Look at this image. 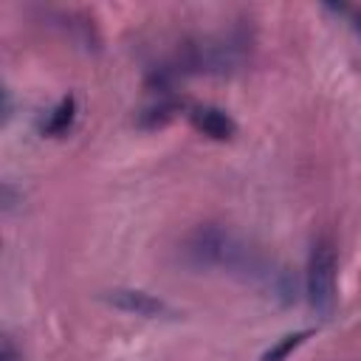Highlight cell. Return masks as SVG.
<instances>
[{
    "mask_svg": "<svg viewBox=\"0 0 361 361\" xmlns=\"http://www.w3.org/2000/svg\"><path fill=\"white\" fill-rule=\"evenodd\" d=\"M180 254L195 268H217V271H228V274H243L245 279L248 276L265 279L276 290H288V276L285 274L274 276L271 265L248 243H243L234 231H228L223 226H214V223L197 226L183 240Z\"/></svg>",
    "mask_w": 361,
    "mask_h": 361,
    "instance_id": "1",
    "label": "cell"
},
{
    "mask_svg": "<svg viewBox=\"0 0 361 361\" xmlns=\"http://www.w3.org/2000/svg\"><path fill=\"white\" fill-rule=\"evenodd\" d=\"M336 268L338 262L333 243L327 237H319L307 259V302L322 319L336 310Z\"/></svg>",
    "mask_w": 361,
    "mask_h": 361,
    "instance_id": "2",
    "label": "cell"
},
{
    "mask_svg": "<svg viewBox=\"0 0 361 361\" xmlns=\"http://www.w3.org/2000/svg\"><path fill=\"white\" fill-rule=\"evenodd\" d=\"M104 302L113 305L116 310H124V313H133V316H144V319H166V316H175V310L147 293V290H138V288H113L104 293Z\"/></svg>",
    "mask_w": 361,
    "mask_h": 361,
    "instance_id": "3",
    "label": "cell"
},
{
    "mask_svg": "<svg viewBox=\"0 0 361 361\" xmlns=\"http://www.w3.org/2000/svg\"><path fill=\"white\" fill-rule=\"evenodd\" d=\"M192 124H195L197 133L209 135L212 141H228V138H234V133H237L234 118H231L226 110L212 107V104L195 107V110H192Z\"/></svg>",
    "mask_w": 361,
    "mask_h": 361,
    "instance_id": "4",
    "label": "cell"
},
{
    "mask_svg": "<svg viewBox=\"0 0 361 361\" xmlns=\"http://www.w3.org/2000/svg\"><path fill=\"white\" fill-rule=\"evenodd\" d=\"M73 118H76V99L73 96H65V99H59V104L51 110V116H48V121L42 124V133L45 135H65L71 127H73Z\"/></svg>",
    "mask_w": 361,
    "mask_h": 361,
    "instance_id": "5",
    "label": "cell"
},
{
    "mask_svg": "<svg viewBox=\"0 0 361 361\" xmlns=\"http://www.w3.org/2000/svg\"><path fill=\"white\" fill-rule=\"evenodd\" d=\"M310 336H313V330H296V333H288V336H282L274 347H268V350L262 353L259 361H285V358H288L296 347H302Z\"/></svg>",
    "mask_w": 361,
    "mask_h": 361,
    "instance_id": "6",
    "label": "cell"
},
{
    "mask_svg": "<svg viewBox=\"0 0 361 361\" xmlns=\"http://www.w3.org/2000/svg\"><path fill=\"white\" fill-rule=\"evenodd\" d=\"M175 110H178V102H158L155 107H149L147 113H144V118H141V124L144 127H161V124H166L172 116H175Z\"/></svg>",
    "mask_w": 361,
    "mask_h": 361,
    "instance_id": "7",
    "label": "cell"
},
{
    "mask_svg": "<svg viewBox=\"0 0 361 361\" xmlns=\"http://www.w3.org/2000/svg\"><path fill=\"white\" fill-rule=\"evenodd\" d=\"M0 361H23V355L17 353L11 336H3V358H0Z\"/></svg>",
    "mask_w": 361,
    "mask_h": 361,
    "instance_id": "8",
    "label": "cell"
}]
</instances>
